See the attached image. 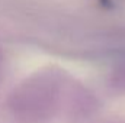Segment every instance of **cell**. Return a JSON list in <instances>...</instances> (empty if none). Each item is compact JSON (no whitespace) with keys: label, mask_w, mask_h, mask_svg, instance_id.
I'll return each instance as SVG.
<instances>
[{"label":"cell","mask_w":125,"mask_h":123,"mask_svg":"<svg viewBox=\"0 0 125 123\" xmlns=\"http://www.w3.org/2000/svg\"><path fill=\"white\" fill-rule=\"evenodd\" d=\"M67 78L58 70H44L23 80L7 98L10 113L22 123L52 117L61 109Z\"/></svg>","instance_id":"cell-1"},{"label":"cell","mask_w":125,"mask_h":123,"mask_svg":"<svg viewBox=\"0 0 125 123\" xmlns=\"http://www.w3.org/2000/svg\"><path fill=\"white\" fill-rule=\"evenodd\" d=\"M111 84L116 90L125 93V64L118 65L112 71V74H111Z\"/></svg>","instance_id":"cell-2"}]
</instances>
